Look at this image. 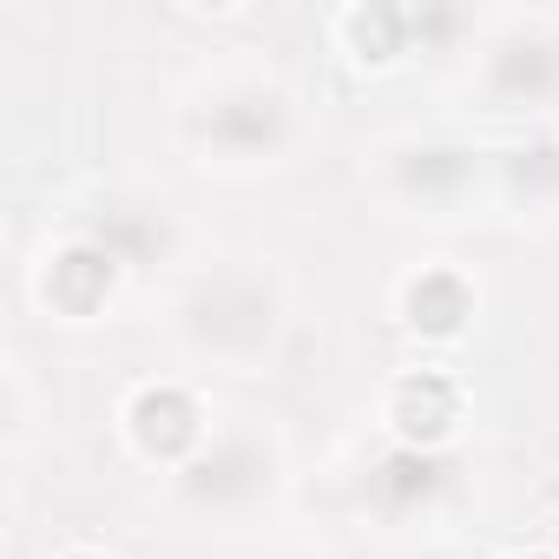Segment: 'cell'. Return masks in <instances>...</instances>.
<instances>
[{"instance_id":"6da1fadb","label":"cell","mask_w":559,"mask_h":559,"mask_svg":"<svg viewBox=\"0 0 559 559\" xmlns=\"http://www.w3.org/2000/svg\"><path fill=\"white\" fill-rule=\"evenodd\" d=\"M139 435H145V441H158V435H165V441H185V435H191V408H185L178 395H145V402H139Z\"/></svg>"},{"instance_id":"7a4b0ae2","label":"cell","mask_w":559,"mask_h":559,"mask_svg":"<svg viewBox=\"0 0 559 559\" xmlns=\"http://www.w3.org/2000/svg\"><path fill=\"white\" fill-rule=\"evenodd\" d=\"M448 415H454V408H448V389H435V382H428V389L415 382V389L402 395V428H415V435H441Z\"/></svg>"}]
</instances>
